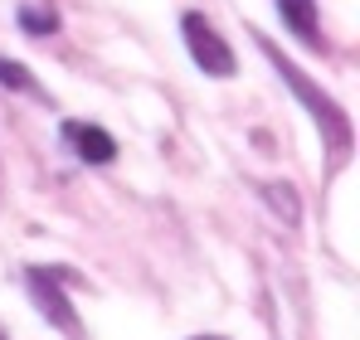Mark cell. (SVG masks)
Masks as SVG:
<instances>
[{
  "label": "cell",
  "instance_id": "cell-1",
  "mask_svg": "<svg viewBox=\"0 0 360 340\" xmlns=\"http://www.w3.org/2000/svg\"><path fill=\"white\" fill-rule=\"evenodd\" d=\"M258 49H263V58L273 63V73L292 88V98L307 107V117L321 126V136L331 141V151H351V122H346V112H341V103H336V98H326V93H321V88L302 73L297 63H292V58L273 44V39H263V34H258Z\"/></svg>",
  "mask_w": 360,
  "mask_h": 340
},
{
  "label": "cell",
  "instance_id": "cell-2",
  "mask_svg": "<svg viewBox=\"0 0 360 340\" xmlns=\"http://www.w3.org/2000/svg\"><path fill=\"white\" fill-rule=\"evenodd\" d=\"M73 282H78V277H73L63 263H34V268H25V287H30L39 316H44L49 326H59L68 340H83L78 311H73V301H68V287Z\"/></svg>",
  "mask_w": 360,
  "mask_h": 340
},
{
  "label": "cell",
  "instance_id": "cell-3",
  "mask_svg": "<svg viewBox=\"0 0 360 340\" xmlns=\"http://www.w3.org/2000/svg\"><path fill=\"white\" fill-rule=\"evenodd\" d=\"M180 34H185V49L195 58V68L200 73H210V78H234V49L224 44V34L200 15V10H185L180 15Z\"/></svg>",
  "mask_w": 360,
  "mask_h": 340
},
{
  "label": "cell",
  "instance_id": "cell-4",
  "mask_svg": "<svg viewBox=\"0 0 360 340\" xmlns=\"http://www.w3.org/2000/svg\"><path fill=\"white\" fill-rule=\"evenodd\" d=\"M63 146H68L83 166H108V161L117 156V141H112L103 126H93V122H63Z\"/></svg>",
  "mask_w": 360,
  "mask_h": 340
},
{
  "label": "cell",
  "instance_id": "cell-5",
  "mask_svg": "<svg viewBox=\"0 0 360 340\" xmlns=\"http://www.w3.org/2000/svg\"><path fill=\"white\" fill-rule=\"evenodd\" d=\"M283 25L297 34V44L307 49H321V15H316V0H273Z\"/></svg>",
  "mask_w": 360,
  "mask_h": 340
},
{
  "label": "cell",
  "instance_id": "cell-6",
  "mask_svg": "<svg viewBox=\"0 0 360 340\" xmlns=\"http://www.w3.org/2000/svg\"><path fill=\"white\" fill-rule=\"evenodd\" d=\"M20 30H25L30 39H44V34L59 30V15H54L49 5H20Z\"/></svg>",
  "mask_w": 360,
  "mask_h": 340
},
{
  "label": "cell",
  "instance_id": "cell-7",
  "mask_svg": "<svg viewBox=\"0 0 360 340\" xmlns=\"http://www.w3.org/2000/svg\"><path fill=\"white\" fill-rule=\"evenodd\" d=\"M263 195H268V204H273L278 214H288V224H297V200H292V185H268Z\"/></svg>",
  "mask_w": 360,
  "mask_h": 340
},
{
  "label": "cell",
  "instance_id": "cell-8",
  "mask_svg": "<svg viewBox=\"0 0 360 340\" xmlns=\"http://www.w3.org/2000/svg\"><path fill=\"white\" fill-rule=\"evenodd\" d=\"M0 88H20V93H39V88H34V78L25 73V63H5V58H0Z\"/></svg>",
  "mask_w": 360,
  "mask_h": 340
},
{
  "label": "cell",
  "instance_id": "cell-9",
  "mask_svg": "<svg viewBox=\"0 0 360 340\" xmlns=\"http://www.w3.org/2000/svg\"><path fill=\"white\" fill-rule=\"evenodd\" d=\"M195 340H224V336H195Z\"/></svg>",
  "mask_w": 360,
  "mask_h": 340
},
{
  "label": "cell",
  "instance_id": "cell-10",
  "mask_svg": "<svg viewBox=\"0 0 360 340\" xmlns=\"http://www.w3.org/2000/svg\"><path fill=\"white\" fill-rule=\"evenodd\" d=\"M0 340H10V336H5V331H0Z\"/></svg>",
  "mask_w": 360,
  "mask_h": 340
}]
</instances>
